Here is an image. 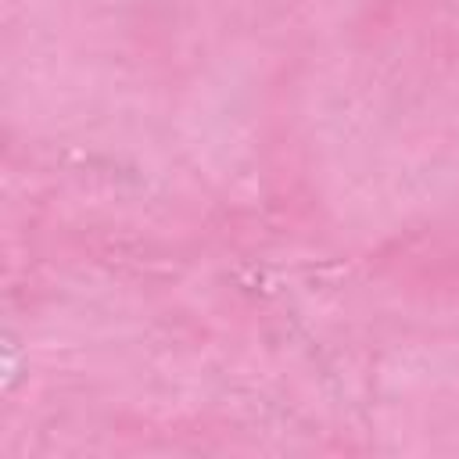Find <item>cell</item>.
I'll return each instance as SVG.
<instances>
[]
</instances>
